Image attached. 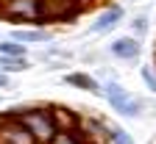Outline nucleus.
<instances>
[{
  "mask_svg": "<svg viewBox=\"0 0 156 144\" xmlns=\"http://www.w3.org/2000/svg\"><path fill=\"white\" fill-rule=\"evenodd\" d=\"M64 83L67 86H75V89H84V92H92V94H101V86H98V80L84 75V72H70L64 78Z\"/></svg>",
  "mask_w": 156,
  "mask_h": 144,
  "instance_id": "6e6552de",
  "label": "nucleus"
},
{
  "mask_svg": "<svg viewBox=\"0 0 156 144\" xmlns=\"http://www.w3.org/2000/svg\"><path fill=\"white\" fill-rule=\"evenodd\" d=\"M140 75H142V83H145L151 92H156V72H153V67H142Z\"/></svg>",
  "mask_w": 156,
  "mask_h": 144,
  "instance_id": "9b49d317",
  "label": "nucleus"
},
{
  "mask_svg": "<svg viewBox=\"0 0 156 144\" xmlns=\"http://www.w3.org/2000/svg\"><path fill=\"white\" fill-rule=\"evenodd\" d=\"M0 17L11 22L42 25V0H0Z\"/></svg>",
  "mask_w": 156,
  "mask_h": 144,
  "instance_id": "f03ea898",
  "label": "nucleus"
},
{
  "mask_svg": "<svg viewBox=\"0 0 156 144\" xmlns=\"http://www.w3.org/2000/svg\"><path fill=\"white\" fill-rule=\"evenodd\" d=\"M106 100H109V105L117 111V114H123V116H140V108H142V102L140 100H134L117 80H109L106 83Z\"/></svg>",
  "mask_w": 156,
  "mask_h": 144,
  "instance_id": "7ed1b4c3",
  "label": "nucleus"
},
{
  "mask_svg": "<svg viewBox=\"0 0 156 144\" xmlns=\"http://www.w3.org/2000/svg\"><path fill=\"white\" fill-rule=\"evenodd\" d=\"M50 116H53L56 130H78V125H81V116L64 105H50Z\"/></svg>",
  "mask_w": 156,
  "mask_h": 144,
  "instance_id": "20e7f679",
  "label": "nucleus"
},
{
  "mask_svg": "<svg viewBox=\"0 0 156 144\" xmlns=\"http://www.w3.org/2000/svg\"><path fill=\"white\" fill-rule=\"evenodd\" d=\"M109 50H112V55H117V58L131 61V58L140 55V39H136V36H120V39H114V42L109 45Z\"/></svg>",
  "mask_w": 156,
  "mask_h": 144,
  "instance_id": "39448f33",
  "label": "nucleus"
},
{
  "mask_svg": "<svg viewBox=\"0 0 156 144\" xmlns=\"http://www.w3.org/2000/svg\"><path fill=\"white\" fill-rule=\"evenodd\" d=\"M48 144H87L81 130H56V136Z\"/></svg>",
  "mask_w": 156,
  "mask_h": 144,
  "instance_id": "1a4fd4ad",
  "label": "nucleus"
},
{
  "mask_svg": "<svg viewBox=\"0 0 156 144\" xmlns=\"http://www.w3.org/2000/svg\"><path fill=\"white\" fill-rule=\"evenodd\" d=\"M23 128L36 139V144H48L53 136H56V125H53V116H50V108L45 105H31L23 111L20 116Z\"/></svg>",
  "mask_w": 156,
  "mask_h": 144,
  "instance_id": "f257e3e1",
  "label": "nucleus"
},
{
  "mask_svg": "<svg viewBox=\"0 0 156 144\" xmlns=\"http://www.w3.org/2000/svg\"><path fill=\"white\" fill-rule=\"evenodd\" d=\"M9 83H11L9 75H6V72H0V89H9Z\"/></svg>",
  "mask_w": 156,
  "mask_h": 144,
  "instance_id": "4468645a",
  "label": "nucleus"
},
{
  "mask_svg": "<svg viewBox=\"0 0 156 144\" xmlns=\"http://www.w3.org/2000/svg\"><path fill=\"white\" fill-rule=\"evenodd\" d=\"M0 55H9V58H25V45L14 42V39H6V42H0Z\"/></svg>",
  "mask_w": 156,
  "mask_h": 144,
  "instance_id": "9d476101",
  "label": "nucleus"
},
{
  "mask_svg": "<svg viewBox=\"0 0 156 144\" xmlns=\"http://www.w3.org/2000/svg\"><path fill=\"white\" fill-rule=\"evenodd\" d=\"M11 39H14V42H20V45H42V42H48V39H50V33H48V31L14 28V31H11Z\"/></svg>",
  "mask_w": 156,
  "mask_h": 144,
  "instance_id": "0eeeda50",
  "label": "nucleus"
},
{
  "mask_svg": "<svg viewBox=\"0 0 156 144\" xmlns=\"http://www.w3.org/2000/svg\"><path fill=\"white\" fill-rule=\"evenodd\" d=\"M120 19H123V8H120V6H112V8H106V11H103L101 17H98L95 22H92V31H95V33L112 31L117 22H120Z\"/></svg>",
  "mask_w": 156,
  "mask_h": 144,
  "instance_id": "423d86ee",
  "label": "nucleus"
},
{
  "mask_svg": "<svg viewBox=\"0 0 156 144\" xmlns=\"http://www.w3.org/2000/svg\"><path fill=\"white\" fill-rule=\"evenodd\" d=\"M131 31H134L131 36H142V33H148V19H145V17H136L134 22H131Z\"/></svg>",
  "mask_w": 156,
  "mask_h": 144,
  "instance_id": "ddd939ff",
  "label": "nucleus"
},
{
  "mask_svg": "<svg viewBox=\"0 0 156 144\" xmlns=\"http://www.w3.org/2000/svg\"><path fill=\"white\" fill-rule=\"evenodd\" d=\"M109 144H134V141H131V136H128L126 130L112 128V139H109Z\"/></svg>",
  "mask_w": 156,
  "mask_h": 144,
  "instance_id": "f8f14e48",
  "label": "nucleus"
}]
</instances>
